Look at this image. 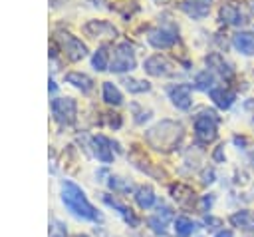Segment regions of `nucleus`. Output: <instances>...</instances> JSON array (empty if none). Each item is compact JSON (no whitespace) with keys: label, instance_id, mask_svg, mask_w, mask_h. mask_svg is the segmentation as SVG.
I'll list each match as a JSON object with an SVG mask.
<instances>
[{"label":"nucleus","instance_id":"f257e3e1","mask_svg":"<svg viewBox=\"0 0 254 237\" xmlns=\"http://www.w3.org/2000/svg\"><path fill=\"white\" fill-rule=\"evenodd\" d=\"M62 201L79 219H87V221H99L101 219L97 209L87 201L83 189L79 185H75L73 181H69V179L62 181Z\"/></svg>","mask_w":254,"mask_h":237},{"label":"nucleus","instance_id":"f03ea898","mask_svg":"<svg viewBox=\"0 0 254 237\" xmlns=\"http://www.w3.org/2000/svg\"><path fill=\"white\" fill-rule=\"evenodd\" d=\"M145 137L151 147H155L159 151H171L183 139V125L177 121H171V119H163L157 125H153Z\"/></svg>","mask_w":254,"mask_h":237},{"label":"nucleus","instance_id":"7ed1b4c3","mask_svg":"<svg viewBox=\"0 0 254 237\" xmlns=\"http://www.w3.org/2000/svg\"><path fill=\"white\" fill-rule=\"evenodd\" d=\"M216 123H218V116L214 112H202L200 116H196L194 119V137L200 143H210L216 139Z\"/></svg>","mask_w":254,"mask_h":237},{"label":"nucleus","instance_id":"20e7f679","mask_svg":"<svg viewBox=\"0 0 254 237\" xmlns=\"http://www.w3.org/2000/svg\"><path fill=\"white\" fill-rule=\"evenodd\" d=\"M133 68H135V52H133V46L129 42L117 44L109 70L115 72V74H123V72H129Z\"/></svg>","mask_w":254,"mask_h":237},{"label":"nucleus","instance_id":"39448f33","mask_svg":"<svg viewBox=\"0 0 254 237\" xmlns=\"http://www.w3.org/2000/svg\"><path fill=\"white\" fill-rule=\"evenodd\" d=\"M58 44L62 46V50H64V54L69 58V60H73V62H77V60H81V58H85L87 56V48H85V44L81 42V40H77L75 36H71L69 32H58Z\"/></svg>","mask_w":254,"mask_h":237},{"label":"nucleus","instance_id":"423d86ee","mask_svg":"<svg viewBox=\"0 0 254 237\" xmlns=\"http://www.w3.org/2000/svg\"><path fill=\"white\" fill-rule=\"evenodd\" d=\"M52 114L58 123L69 125L75 119V102L71 98H56L52 100Z\"/></svg>","mask_w":254,"mask_h":237},{"label":"nucleus","instance_id":"0eeeda50","mask_svg":"<svg viewBox=\"0 0 254 237\" xmlns=\"http://www.w3.org/2000/svg\"><path fill=\"white\" fill-rule=\"evenodd\" d=\"M147 40L155 48H169V46H173L179 40V36H177L175 26H159V28L149 30Z\"/></svg>","mask_w":254,"mask_h":237},{"label":"nucleus","instance_id":"6e6552de","mask_svg":"<svg viewBox=\"0 0 254 237\" xmlns=\"http://www.w3.org/2000/svg\"><path fill=\"white\" fill-rule=\"evenodd\" d=\"M91 143H93V153H95V157L101 163H111L113 161V149L119 151V143L117 141H111L105 135H95L91 139Z\"/></svg>","mask_w":254,"mask_h":237},{"label":"nucleus","instance_id":"1a4fd4ad","mask_svg":"<svg viewBox=\"0 0 254 237\" xmlns=\"http://www.w3.org/2000/svg\"><path fill=\"white\" fill-rule=\"evenodd\" d=\"M143 70L151 76L161 78V76H171L173 74V64L163 56H151L143 62Z\"/></svg>","mask_w":254,"mask_h":237},{"label":"nucleus","instance_id":"9d476101","mask_svg":"<svg viewBox=\"0 0 254 237\" xmlns=\"http://www.w3.org/2000/svg\"><path fill=\"white\" fill-rule=\"evenodd\" d=\"M169 98H171V102H173L179 110H189L190 104H192V98H190V86H189V84H177V86H171V88H169Z\"/></svg>","mask_w":254,"mask_h":237},{"label":"nucleus","instance_id":"9b49d317","mask_svg":"<svg viewBox=\"0 0 254 237\" xmlns=\"http://www.w3.org/2000/svg\"><path fill=\"white\" fill-rule=\"evenodd\" d=\"M206 66L212 68L216 74H220L224 80H230V78L234 76V68H232V66H230L218 52H212V54L206 56Z\"/></svg>","mask_w":254,"mask_h":237},{"label":"nucleus","instance_id":"f8f14e48","mask_svg":"<svg viewBox=\"0 0 254 237\" xmlns=\"http://www.w3.org/2000/svg\"><path fill=\"white\" fill-rule=\"evenodd\" d=\"M230 223L240 229V231H246V233H254V213L248 211V209H240V211H234L230 217Z\"/></svg>","mask_w":254,"mask_h":237},{"label":"nucleus","instance_id":"ddd939ff","mask_svg":"<svg viewBox=\"0 0 254 237\" xmlns=\"http://www.w3.org/2000/svg\"><path fill=\"white\" fill-rule=\"evenodd\" d=\"M103 201L109 205V207H113V209H117L119 211V215L123 217V221L129 225V227H137L139 225V217L127 207V205H123L121 201H117L115 197H111V195H103Z\"/></svg>","mask_w":254,"mask_h":237},{"label":"nucleus","instance_id":"4468645a","mask_svg":"<svg viewBox=\"0 0 254 237\" xmlns=\"http://www.w3.org/2000/svg\"><path fill=\"white\" fill-rule=\"evenodd\" d=\"M83 30L89 34V36H113L115 38V34H117V30L109 24V22H105V20H89L85 26H83Z\"/></svg>","mask_w":254,"mask_h":237},{"label":"nucleus","instance_id":"2eb2a0df","mask_svg":"<svg viewBox=\"0 0 254 237\" xmlns=\"http://www.w3.org/2000/svg\"><path fill=\"white\" fill-rule=\"evenodd\" d=\"M210 100L214 102L216 108H220V110H228V108L234 104L236 96H234V92H230V90H224V88H212V90H210Z\"/></svg>","mask_w":254,"mask_h":237},{"label":"nucleus","instance_id":"dca6fc26","mask_svg":"<svg viewBox=\"0 0 254 237\" xmlns=\"http://www.w3.org/2000/svg\"><path fill=\"white\" fill-rule=\"evenodd\" d=\"M208 4H202V2H198V0H183L181 2V10L187 14V16H190V18H194V20H200V18H204L206 14H208Z\"/></svg>","mask_w":254,"mask_h":237},{"label":"nucleus","instance_id":"f3484780","mask_svg":"<svg viewBox=\"0 0 254 237\" xmlns=\"http://www.w3.org/2000/svg\"><path fill=\"white\" fill-rule=\"evenodd\" d=\"M232 46L238 52L246 54V56L254 54V34L252 32H238V34H234L232 36Z\"/></svg>","mask_w":254,"mask_h":237},{"label":"nucleus","instance_id":"a211bd4d","mask_svg":"<svg viewBox=\"0 0 254 237\" xmlns=\"http://www.w3.org/2000/svg\"><path fill=\"white\" fill-rule=\"evenodd\" d=\"M135 203L141 207V209H149L155 201H157V195H155V191L149 187V185H139L137 189H135Z\"/></svg>","mask_w":254,"mask_h":237},{"label":"nucleus","instance_id":"6ab92c4d","mask_svg":"<svg viewBox=\"0 0 254 237\" xmlns=\"http://www.w3.org/2000/svg\"><path fill=\"white\" fill-rule=\"evenodd\" d=\"M65 82H67V84H71V86H75V88H77V90H81L83 94L91 92V88H93L91 78H89V76H85V74H79V72H69V74H65Z\"/></svg>","mask_w":254,"mask_h":237},{"label":"nucleus","instance_id":"aec40b11","mask_svg":"<svg viewBox=\"0 0 254 237\" xmlns=\"http://www.w3.org/2000/svg\"><path fill=\"white\" fill-rule=\"evenodd\" d=\"M220 20L230 24V26H240L244 22L242 18V12L236 8V6H230V4H224L220 6Z\"/></svg>","mask_w":254,"mask_h":237},{"label":"nucleus","instance_id":"412c9836","mask_svg":"<svg viewBox=\"0 0 254 237\" xmlns=\"http://www.w3.org/2000/svg\"><path fill=\"white\" fill-rule=\"evenodd\" d=\"M171 195H173V199H177V201L183 203V205H189V203H192V199H194V191H192L189 185H183V183L171 185Z\"/></svg>","mask_w":254,"mask_h":237},{"label":"nucleus","instance_id":"4be33fe9","mask_svg":"<svg viewBox=\"0 0 254 237\" xmlns=\"http://www.w3.org/2000/svg\"><path fill=\"white\" fill-rule=\"evenodd\" d=\"M175 233L179 237H190L194 233V223L189 217L179 215V217H175Z\"/></svg>","mask_w":254,"mask_h":237},{"label":"nucleus","instance_id":"5701e85b","mask_svg":"<svg viewBox=\"0 0 254 237\" xmlns=\"http://www.w3.org/2000/svg\"><path fill=\"white\" fill-rule=\"evenodd\" d=\"M103 100L107 102V104H113V106H119L121 102H123V98H121V92L115 88V84H111V82H103Z\"/></svg>","mask_w":254,"mask_h":237},{"label":"nucleus","instance_id":"b1692460","mask_svg":"<svg viewBox=\"0 0 254 237\" xmlns=\"http://www.w3.org/2000/svg\"><path fill=\"white\" fill-rule=\"evenodd\" d=\"M212 84H214V76H212L210 70H204V72L196 74V78H194V88L200 90V92L212 90Z\"/></svg>","mask_w":254,"mask_h":237},{"label":"nucleus","instance_id":"393cba45","mask_svg":"<svg viewBox=\"0 0 254 237\" xmlns=\"http://www.w3.org/2000/svg\"><path fill=\"white\" fill-rule=\"evenodd\" d=\"M91 64H93V68H95L97 72L107 70V46H99V48H97V52H95L93 58H91Z\"/></svg>","mask_w":254,"mask_h":237},{"label":"nucleus","instance_id":"a878e982","mask_svg":"<svg viewBox=\"0 0 254 237\" xmlns=\"http://www.w3.org/2000/svg\"><path fill=\"white\" fill-rule=\"evenodd\" d=\"M123 84H125V88H127L131 94H143V92H149V90H151V84H149V82H143V80L127 78Z\"/></svg>","mask_w":254,"mask_h":237},{"label":"nucleus","instance_id":"bb28decb","mask_svg":"<svg viewBox=\"0 0 254 237\" xmlns=\"http://www.w3.org/2000/svg\"><path fill=\"white\" fill-rule=\"evenodd\" d=\"M147 223H149V227H151L157 235H165V233H167V221H165L163 217L153 215V217H149V219H147Z\"/></svg>","mask_w":254,"mask_h":237},{"label":"nucleus","instance_id":"cd10ccee","mask_svg":"<svg viewBox=\"0 0 254 237\" xmlns=\"http://www.w3.org/2000/svg\"><path fill=\"white\" fill-rule=\"evenodd\" d=\"M107 183H109V187H111L113 191H131V183H129V181H125V179H121V177L111 175Z\"/></svg>","mask_w":254,"mask_h":237},{"label":"nucleus","instance_id":"c85d7f7f","mask_svg":"<svg viewBox=\"0 0 254 237\" xmlns=\"http://www.w3.org/2000/svg\"><path fill=\"white\" fill-rule=\"evenodd\" d=\"M214 181V169H204L202 171V183H212Z\"/></svg>","mask_w":254,"mask_h":237},{"label":"nucleus","instance_id":"c756f323","mask_svg":"<svg viewBox=\"0 0 254 237\" xmlns=\"http://www.w3.org/2000/svg\"><path fill=\"white\" fill-rule=\"evenodd\" d=\"M216 161H224V145H218L216 149H214V155H212Z\"/></svg>","mask_w":254,"mask_h":237},{"label":"nucleus","instance_id":"7c9ffc66","mask_svg":"<svg viewBox=\"0 0 254 237\" xmlns=\"http://www.w3.org/2000/svg\"><path fill=\"white\" fill-rule=\"evenodd\" d=\"M210 205H212V195H210V197H208V195H206V197H202V207H200V211H202V213H206V211L210 209Z\"/></svg>","mask_w":254,"mask_h":237},{"label":"nucleus","instance_id":"2f4dec72","mask_svg":"<svg viewBox=\"0 0 254 237\" xmlns=\"http://www.w3.org/2000/svg\"><path fill=\"white\" fill-rule=\"evenodd\" d=\"M204 223H206V225H214V229H216V227L220 225V219H216V217H212V215H208V217L204 219Z\"/></svg>","mask_w":254,"mask_h":237},{"label":"nucleus","instance_id":"473e14b6","mask_svg":"<svg viewBox=\"0 0 254 237\" xmlns=\"http://www.w3.org/2000/svg\"><path fill=\"white\" fill-rule=\"evenodd\" d=\"M214 237H232V231H228V229H220Z\"/></svg>","mask_w":254,"mask_h":237},{"label":"nucleus","instance_id":"72a5a7b5","mask_svg":"<svg viewBox=\"0 0 254 237\" xmlns=\"http://www.w3.org/2000/svg\"><path fill=\"white\" fill-rule=\"evenodd\" d=\"M48 88H50V92H56V84H54V80H50V86H48Z\"/></svg>","mask_w":254,"mask_h":237},{"label":"nucleus","instance_id":"f704fd0d","mask_svg":"<svg viewBox=\"0 0 254 237\" xmlns=\"http://www.w3.org/2000/svg\"><path fill=\"white\" fill-rule=\"evenodd\" d=\"M198 2H202V4H208V6H210V2H212V0H198Z\"/></svg>","mask_w":254,"mask_h":237},{"label":"nucleus","instance_id":"c9c22d12","mask_svg":"<svg viewBox=\"0 0 254 237\" xmlns=\"http://www.w3.org/2000/svg\"><path fill=\"white\" fill-rule=\"evenodd\" d=\"M91 2H93V4H95V6H97V4H101V2H103V0H91Z\"/></svg>","mask_w":254,"mask_h":237},{"label":"nucleus","instance_id":"e433bc0d","mask_svg":"<svg viewBox=\"0 0 254 237\" xmlns=\"http://www.w3.org/2000/svg\"><path fill=\"white\" fill-rule=\"evenodd\" d=\"M52 237H64V233H56V235H52Z\"/></svg>","mask_w":254,"mask_h":237},{"label":"nucleus","instance_id":"4c0bfd02","mask_svg":"<svg viewBox=\"0 0 254 237\" xmlns=\"http://www.w3.org/2000/svg\"><path fill=\"white\" fill-rule=\"evenodd\" d=\"M155 2H161V4H165V2H167V0H155Z\"/></svg>","mask_w":254,"mask_h":237},{"label":"nucleus","instance_id":"58836bf2","mask_svg":"<svg viewBox=\"0 0 254 237\" xmlns=\"http://www.w3.org/2000/svg\"><path fill=\"white\" fill-rule=\"evenodd\" d=\"M250 8H252V10H254V0H252V4H250Z\"/></svg>","mask_w":254,"mask_h":237},{"label":"nucleus","instance_id":"ea45409f","mask_svg":"<svg viewBox=\"0 0 254 237\" xmlns=\"http://www.w3.org/2000/svg\"><path fill=\"white\" fill-rule=\"evenodd\" d=\"M73 237H87V235H73Z\"/></svg>","mask_w":254,"mask_h":237}]
</instances>
